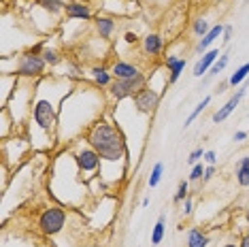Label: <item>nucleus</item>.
<instances>
[{"label": "nucleus", "instance_id": "nucleus-1", "mask_svg": "<svg viewBox=\"0 0 249 247\" xmlns=\"http://www.w3.org/2000/svg\"><path fill=\"white\" fill-rule=\"evenodd\" d=\"M86 139H88L89 147H94L98 151V156L105 162H122L128 158L126 139L120 132V128H115L111 122L98 120L96 124H92Z\"/></svg>", "mask_w": 249, "mask_h": 247}, {"label": "nucleus", "instance_id": "nucleus-18", "mask_svg": "<svg viewBox=\"0 0 249 247\" xmlns=\"http://www.w3.org/2000/svg\"><path fill=\"white\" fill-rule=\"evenodd\" d=\"M228 62H230V53H222V55H219V60L211 66V71H209V72H207V77L202 79V86H207V83L211 81L213 77H217L219 72H222V71L226 69V66H228Z\"/></svg>", "mask_w": 249, "mask_h": 247}, {"label": "nucleus", "instance_id": "nucleus-19", "mask_svg": "<svg viewBox=\"0 0 249 247\" xmlns=\"http://www.w3.org/2000/svg\"><path fill=\"white\" fill-rule=\"evenodd\" d=\"M36 4L43 11H47L49 15L64 13V9H66V2H62V0H36Z\"/></svg>", "mask_w": 249, "mask_h": 247}, {"label": "nucleus", "instance_id": "nucleus-24", "mask_svg": "<svg viewBox=\"0 0 249 247\" xmlns=\"http://www.w3.org/2000/svg\"><path fill=\"white\" fill-rule=\"evenodd\" d=\"M162 175H164V162H156V166L151 168L149 177H147V185H149V188H156V185L160 183Z\"/></svg>", "mask_w": 249, "mask_h": 247}, {"label": "nucleus", "instance_id": "nucleus-34", "mask_svg": "<svg viewBox=\"0 0 249 247\" xmlns=\"http://www.w3.org/2000/svg\"><path fill=\"white\" fill-rule=\"evenodd\" d=\"M232 41V26H224V43L228 45Z\"/></svg>", "mask_w": 249, "mask_h": 247}, {"label": "nucleus", "instance_id": "nucleus-23", "mask_svg": "<svg viewBox=\"0 0 249 247\" xmlns=\"http://www.w3.org/2000/svg\"><path fill=\"white\" fill-rule=\"evenodd\" d=\"M209 103H211V96H205V98H202V100H200V103H198V105H196V109H194V111H192V113L188 115V120H185V124H183V128H190V126H192V124H194V120H196V117H198V115H200V113H202V111H205V109H207V106H209Z\"/></svg>", "mask_w": 249, "mask_h": 247}, {"label": "nucleus", "instance_id": "nucleus-10", "mask_svg": "<svg viewBox=\"0 0 249 247\" xmlns=\"http://www.w3.org/2000/svg\"><path fill=\"white\" fill-rule=\"evenodd\" d=\"M66 18L71 19H92V9H89L88 2H83V0H71V2H66V9H64Z\"/></svg>", "mask_w": 249, "mask_h": 247}, {"label": "nucleus", "instance_id": "nucleus-16", "mask_svg": "<svg viewBox=\"0 0 249 247\" xmlns=\"http://www.w3.org/2000/svg\"><path fill=\"white\" fill-rule=\"evenodd\" d=\"M234 175H236V181H239L241 188H249V156L239 160Z\"/></svg>", "mask_w": 249, "mask_h": 247}, {"label": "nucleus", "instance_id": "nucleus-9", "mask_svg": "<svg viewBox=\"0 0 249 247\" xmlns=\"http://www.w3.org/2000/svg\"><path fill=\"white\" fill-rule=\"evenodd\" d=\"M111 75L115 77V79H134V77L143 75V72H141V69L137 64H132V62L117 60V62H113V66H111Z\"/></svg>", "mask_w": 249, "mask_h": 247}, {"label": "nucleus", "instance_id": "nucleus-25", "mask_svg": "<svg viewBox=\"0 0 249 247\" xmlns=\"http://www.w3.org/2000/svg\"><path fill=\"white\" fill-rule=\"evenodd\" d=\"M211 28H213V26H209V21H207L205 18H196V19H194V24H192V32H194L196 36H200V38H202L209 30H211Z\"/></svg>", "mask_w": 249, "mask_h": 247}, {"label": "nucleus", "instance_id": "nucleus-30", "mask_svg": "<svg viewBox=\"0 0 249 247\" xmlns=\"http://www.w3.org/2000/svg\"><path fill=\"white\" fill-rule=\"evenodd\" d=\"M213 175H215V166H213V164H209V166L205 168V175H202V181H211Z\"/></svg>", "mask_w": 249, "mask_h": 247}, {"label": "nucleus", "instance_id": "nucleus-37", "mask_svg": "<svg viewBox=\"0 0 249 247\" xmlns=\"http://www.w3.org/2000/svg\"><path fill=\"white\" fill-rule=\"evenodd\" d=\"M239 247H249V234H247V237H243V241H241Z\"/></svg>", "mask_w": 249, "mask_h": 247}, {"label": "nucleus", "instance_id": "nucleus-4", "mask_svg": "<svg viewBox=\"0 0 249 247\" xmlns=\"http://www.w3.org/2000/svg\"><path fill=\"white\" fill-rule=\"evenodd\" d=\"M147 86V77L139 75L134 79H115L109 86V94L115 100H124V98H132L137 92H141Z\"/></svg>", "mask_w": 249, "mask_h": 247}, {"label": "nucleus", "instance_id": "nucleus-32", "mask_svg": "<svg viewBox=\"0 0 249 247\" xmlns=\"http://www.w3.org/2000/svg\"><path fill=\"white\" fill-rule=\"evenodd\" d=\"M247 137H249V134H247L245 130H239V132L232 134V141H234V143H241V141H245Z\"/></svg>", "mask_w": 249, "mask_h": 247}, {"label": "nucleus", "instance_id": "nucleus-38", "mask_svg": "<svg viewBox=\"0 0 249 247\" xmlns=\"http://www.w3.org/2000/svg\"><path fill=\"white\" fill-rule=\"evenodd\" d=\"M224 247H236L234 243H228V245H224Z\"/></svg>", "mask_w": 249, "mask_h": 247}, {"label": "nucleus", "instance_id": "nucleus-29", "mask_svg": "<svg viewBox=\"0 0 249 247\" xmlns=\"http://www.w3.org/2000/svg\"><path fill=\"white\" fill-rule=\"evenodd\" d=\"M200 158H205V151H202V147H196V149L190 154L188 162H190V164H198V160H200Z\"/></svg>", "mask_w": 249, "mask_h": 247}, {"label": "nucleus", "instance_id": "nucleus-6", "mask_svg": "<svg viewBox=\"0 0 249 247\" xmlns=\"http://www.w3.org/2000/svg\"><path fill=\"white\" fill-rule=\"evenodd\" d=\"M132 103H134V109L143 115H154L156 109L160 106V92L154 88H143L141 92H137L132 96Z\"/></svg>", "mask_w": 249, "mask_h": 247}, {"label": "nucleus", "instance_id": "nucleus-36", "mask_svg": "<svg viewBox=\"0 0 249 247\" xmlns=\"http://www.w3.org/2000/svg\"><path fill=\"white\" fill-rule=\"evenodd\" d=\"M228 86H230V83H228V79H226V81H222V83H219V86H217V89H215V92H217V94H222V92H224V89L228 88Z\"/></svg>", "mask_w": 249, "mask_h": 247}, {"label": "nucleus", "instance_id": "nucleus-17", "mask_svg": "<svg viewBox=\"0 0 249 247\" xmlns=\"http://www.w3.org/2000/svg\"><path fill=\"white\" fill-rule=\"evenodd\" d=\"M92 77H94V83L100 88H109L113 83V75L111 71H107L105 66H94L92 69Z\"/></svg>", "mask_w": 249, "mask_h": 247}, {"label": "nucleus", "instance_id": "nucleus-2", "mask_svg": "<svg viewBox=\"0 0 249 247\" xmlns=\"http://www.w3.org/2000/svg\"><path fill=\"white\" fill-rule=\"evenodd\" d=\"M32 120L45 134H49L58 124V106H53L47 98H38L32 109Z\"/></svg>", "mask_w": 249, "mask_h": 247}, {"label": "nucleus", "instance_id": "nucleus-26", "mask_svg": "<svg viewBox=\"0 0 249 247\" xmlns=\"http://www.w3.org/2000/svg\"><path fill=\"white\" fill-rule=\"evenodd\" d=\"M41 55H43V60L47 62L49 66H55V64H60V60H62V58H60V53L55 52V49L47 47V45H45V49H43V53H41Z\"/></svg>", "mask_w": 249, "mask_h": 247}, {"label": "nucleus", "instance_id": "nucleus-41", "mask_svg": "<svg viewBox=\"0 0 249 247\" xmlns=\"http://www.w3.org/2000/svg\"><path fill=\"white\" fill-rule=\"evenodd\" d=\"M151 247H154V245H151Z\"/></svg>", "mask_w": 249, "mask_h": 247}, {"label": "nucleus", "instance_id": "nucleus-33", "mask_svg": "<svg viewBox=\"0 0 249 247\" xmlns=\"http://www.w3.org/2000/svg\"><path fill=\"white\" fill-rule=\"evenodd\" d=\"M124 41H126L128 45H134L139 41V36H137V32H126V35H124Z\"/></svg>", "mask_w": 249, "mask_h": 247}, {"label": "nucleus", "instance_id": "nucleus-35", "mask_svg": "<svg viewBox=\"0 0 249 247\" xmlns=\"http://www.w3.org/2000/svg\"><path fill=\"white\" fill-rule=\"evenodd\" d=\"M202 160H207L209 164H215V160H217V156H215V151L209 149V151H205V158H202Z\"/></svg>", "mask_w": 249, "mask_h": 247}, {"label": "nucleus", "instance_id": "nucleus-3", "mask_svg": "<svg viewBox=\"0 0 249 247\" xmlns=\"http://www.w3.org/2000/svg\"><path fill=\"white\" fill-rule=\"evenodd\" d=\"M66 224V211L62 207H49L45 209L41 215H38V228H41L43 234L52 237V234H58Z\"/></svg>", "mask_w": 249, "mask_h": 247}, {"label": "nucleus", "instance_id": "nucleus-21", "mask_svg": "<svg viewBox=\"0 0 249 247\" xmlns=\"http://www.w3.org/2000/svg\"><path fill=\"white\" fill-rule=\"evenodd\" d=\"M209 245V237L202 230L192 228L188 232V247H207Z\"/></svg>", "mask_w": 249, "mask_h": 247}, {"label": "nucleus", "instance_id": "nucleus-14", "mask_svg": "<svg viewBox=\"0 0 249 247\" xmlns=\"http://www.w3.org/2000/svg\"><path fill=\"white\" fill-rule=\"evenodd\" d=\"M164 49V38L160 35H156V32H149L145 38H143V52L147 55H151V58H156V55H160Z\"/></svg>", "mask_w": 249, "mask_h": 247}, {"label": "nucleus", "instance_id": "nucleus-7", "mask_svg": "<svg viewBox=\"0 0 249 247\" xmlns=\"http://www.w3.org/2000/svg\"><path fill=\"white\" fill-rule=\"evenodd\" d=\"M247 88H249V79H247L245 83H243V86L239 88V92H236L234 96H232V98L228 100V103H226V105L222 106V109H217V111H215V113H213V117H211V120H213V124H219V122L228 120V117H230V113H232V111L236 109V106H239V103L243 100V96H245V94H247Z\"/></svg>", "mask_w": 249, "mask_h": 247}, {"label": "nucleus", "instance_id": "nucleus-20", "mask_svg": "<svg viewBox=\"0 0 249 247\" xmlns=\"http://www.w3.org/2000/svg\"><path fill=\"white\" fill-rule=\"evenodd\" d=\"M164 222H166V215L162 213V215L158 217L154 230H151V245H154V247L160 245L162 239H164V232H166V224H164Z\"/></svg>", "mask_w": 249, "mask_h": 247}, {"label": "nucleus", "instance_id": "nucleus-39", "mask_svg": "<svg viewBox=\"0 0 249 247\" xmlns=\"http://www.w3.org/2000/svg\"><path fill=\"white\" fill-rule=\"evenodd\" d=\"M215 2H226V0H215Z\"/></svg>", "mask_w": 249, "mask_h": 247}, {"label": "nucleus", "instance_id": "nucleus-5", "mask_svg": "<svg viewBox=\"0 0 249 247\" xmlns=\"http://www.w3.org/2000/svg\"><path fill=\"white\" fill-rule=\"evenodd\" d=\"M45 66H47V62L43 60L41 53L28 52L24 55H19V64H18V72L15 75L26 77V79H30V77H43Z\"/></svg>", "mask_w": 249, "mask_h": 247}, {"label": "nucleus", "instance_id": "nucleus-12", "mask_svg": "<svg viewBox=\"0 0 249 247\" xmlns=\"http://www.w3.org/2000/svg\"><path fill=\"white\" fill-rule=\"evenodd\" d=\"M185 64H188V60L179 58V55H168L166 58L164 66L168 69V86H173V83L179 81V77L183 75V71H185Z\"/></svg>", "mask_w": 249, "mask_h": 247}, {"label": "nucleus", "instance_id": "nucleus-8", "mask_svg": "<svg viewBox=\"0 0 249 247\" xmlns=\"http://www.w3.org/2000/svg\"><path fill=\"white\" fill-rule=\"evenodd\" d=\"M100 156H98V151H96L94 147H89V149H81L77 154V164L79 168H81L83 173H94L96 168L100 166Z\"/></svg>", "mask_w": 249, "mask_h": 247}, {"label": "nucleus", "instance_id": "nucleus-11", "mask_svg": "<svg viewBox=\"0 0 249 247\" xmlns=\"http://www.w3.org/2000/svg\"><path fill=\"white\" fill-rule=\"evenodd\" d=\"M219 55H222V53H219V49H215V47L209 49V52H205V53H202V58L194 64V72H192V75H194V77L207 75V72L211 71V66L219 60Z\"/></svg>", "mask_w": 249, "mask_h": 247}, {"label": "nucleus", "instance_id": "nucleus-40", "mask_svg": "<svg viewBox=\"0 0 249 247\" xmlns=\"http://www.w3.org/2000/svg\"><path fill=\"white\" fill-rule=\"evenodd\" d=\"M243 2H249V0H243Z\"/></svg>", "mask_w": 249, "mask_h": 247}, {"label": "nucleus", "instance_id": "nucleus-28", "mask_svg": "<svg viewBox=\"0 0 249 247\" xmlns=\"http://www.w3.org/2000/svg\"><path fill=\"white\" fill-rule=\"evenodd\" d=\"M202 175H205V166L198 162V164H194V168H192V173H190V181H198V179H202Z\"/></svg>", "mask_w": 249, "mask_h": 247}, {"label": "nucleus", "instance_id": "nucleus-22", "mask_svg": "<svg viewBox=\"0 0 249 247\" xmlns=\"http://www.w3.org/2000/svg\"><path fill=\"white\" fill-rule=\"evenodd\" d=\"M249 79V62H245L243 66H239L234 72L230 75V79H228V83L232 88H236V86H241V83H245Z\"/></svg>", "mask_w": 249, "mask_h": 247}, {"label": "nucleus", "instance_id": "nucleus-13", "mask_svg": "<svg viewBox=\"0 0 249 247\" xmlns=\"http://www.w3.org/2000/svg\"><path fill=\"white\" fill-rule=\"evenodd\" d=\"M224 35V24H215L211 30L207 32L205 36L200 38V41H198V45H196V53H205V52H209V47H211V45L217 41L219 36Z\"/></svg>", "mask_w": 249, "mask_h": 247}, {"label": "nucleus", "instance_id": "nucleus-31", "mask_svg": "<svg viewBox=\"0 0 249 247\" xmlns=\"http://www.w3.org/2000/svg\"><path fill=\"white\" fill-rule=\"evenodd\" d=\"M192 211H194V203H192V198L188 196V198L183 200V213L185 215H192Z\"/></svg>", "mask_w": 249, "mask_h": 247}, {"label": "nucleus", "instance_id": "nucleus-15", "mask_svg": "<svg viewBox=\"0 0 249 247\" xmlns=\"http://www.w3.org/2000/svg\"><path fill=\"white\" fill-rule=\"evenodd\" d=\"M94 24H96V32H98V35L103 36V38H109L113 32H115V26H117L115 19H113V18H107V15H98Z\"/></svg>", "mask_w": 249, "mask_h": 247}, {"label": "nucleus", "instance_id": "nucleus-27", "mask_svg": "<svg viewBox=\"0 0 249 247\" xmlns=\"http://www.w3.org/2000/svg\"><path fill=\"white\" fill-rule=\"evenodd\" d=\"M188 192H190L188 181H181L179 188H177V194H175V198H173V203H175V205H177V203H183V200L188 198Z\"/></svg>", "mask_w": 249, "mask_h": 247}]
</instances>
